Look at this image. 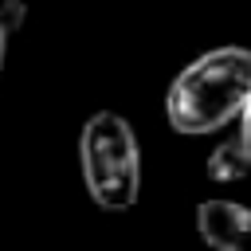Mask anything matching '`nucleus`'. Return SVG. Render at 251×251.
<instances>
[{
    "label": "nucleus",
    "instance_id": "nucleus-6",
    "mask_svg": "<svg viewBox=\"0 0 251 251\" xmlns=\"http://www.w3.org/2000/svg\"><path fill=\"white\" fill-rule=\"evenodd\" d=\"M239 141H243L247 153H251V98H247L243 110H239Z\"/></svg>",
    "mask_w": 251,
    "mask_h": 251
},
{
    "label": "nucleus",
    "instance_id": "nucleus-2",
    "mask_svg": "<svg viewBox=\"0 0 251 251\" xmlns=\"http://www.w3.org/2000/svg\"><path fill=\"white\" fill-rule=\"evenodd\" d=\"M78 165L90 200L102 212H129L141 192V149L133 126L114 114L98 110L86 118L78 133Z\"/></svg>",
    "mask_w": 251,
    "mask_h": 251
},
{
    "label": "nucleus",
    "instance_id": "nucleus-3",
    "mask_svg": "<svg viewBox=\"0 0 251 251\" xmlns=\"http://www.w3.org/2000/svg\"><path fill=\"white\" fill-rule=\"evenodd\" d=\"M196 231L212 251H251V208L235 200H204L196 208Z\"/></svg>",
    "mask_w": 251,
    "mask_h": 251
},
{
    "label": "nucleus",
    "instance_id": "nucleus-5",
    "mask_svg": "<svg viewBox=\"0 0 251 251\" xmlns=\"http://www.w3.org/2000/svg\"><path fill=\"white\" fill-rule=\"evenodd\" d=\"M24 16H27V8H24V0H4L0 4V24L8 27V35L24 24Z\"/></svg>",
    "mask_w": 251,
    "mask_h": 251
},
{
    "label": "nucleus",
    "instance_id": "nucleus-1",
    "mask_svg": "<svg viewBox=\"0 0 251 251\" xmlns=\"http://www.w3.org/2000/svg\"><path fill=\"white\" fill-rule=\"evenodd\" d=\"M251 98V51L247 47H212L192 59L165 94V118L176 133L200 137L235 122Z\"/></svg>",
    "mask_w": 251,
    "mask_h": 251
},
{
    "label": "nucleus",
    "instance_id": "nucleus-4",
    "mask_svg": "<svg viewBox=\"0 0 251 251\" xmlns=\"http://www.w3.org/2000/svg\"><path fill=\"white\" fill-rule=\"evenodd\" d=\"M243 173H251V153H247V145L239 141V133L227 137V141H220V145L208 153V176H212V180H239Z\"/></svg>",
    "mask_w": 251,
    "mask_h": 251
},
{
    "label": "nucleus",
    "instance_id": "nucleus-7",
    "mask_svg": "<svg viewBox=\"0 0 251 251\" xmlns=\"http://www.w3.org/2000/svg\"><path fill=\"white\" fill-rule=\"evenodd\" d=\"M4 51H8V27L0 24V67H4Z\"/></svg>",
    "mask_w": 251,
    "mask_h": 251
}]
</instances>
